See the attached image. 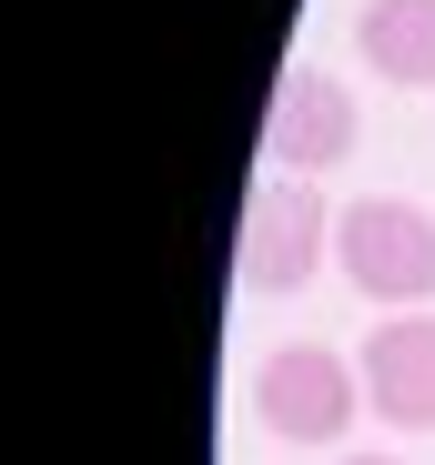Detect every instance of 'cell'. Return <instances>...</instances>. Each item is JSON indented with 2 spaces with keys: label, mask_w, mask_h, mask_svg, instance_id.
Masks as SVG:
<instances>
[{
  "label": "cell",
  "mask_w": 435,
  "mask_h": 465,
  "mask_svg": "<svg viewBox=\"0 0 435 465\" xmlns=\"http://www.w3.org/2000/svg\"><path fill=\"white\" fill-rule=\"evenodd\" d=\"M334 263L365 303H435V213L405 193H365L334 213Z\"/></svg>",
  "instance_id": "1"
},
{
  "label": "cell",
  "mask_w": 435,
  "mask_h": 465,
  "mask_svg": "<svg viewBox=\"0 0 435 465\" xmlns=\"http://www.w3.org/2000/svg\"><path fill=\"white\" fill-rule=\"evenodd\" d=\"M253 415L283 445H334L354 415H365V374H354L334 344H273L253 364Z\"/></svg>",
  "instance_id": "2"
},
{
  "label": "cell",
  "mask_w": 435,
  "mask_h": 465,
  "mask_svg": "<svg viewBox=\"0 0 435 465\" xmlns=\"http://www.w3.org/2000/svg\"><path fill=\"white\" fill-rule=\"evenodd\" d=\"M324 243H334V213L314 203V183H304V173H263L253 203H243V253H233V273H243V293H294V283H314Z\"/></svg>",
  "instance_id": "3"
},
{
  "label": "cell",
  "mask_w": 435,
  "mask_h": 465,
  "mask_svg": "<svg viewBox=\"0 0 435 465\" xmlns=\"http://www.w3.org/2000/svg\"><path fill=\"white\" fill-rule=\"evenodd\" d=\"M354 152V92L334 71H283L273 92V122H263V173H334Z\"/></svg>",
  "instance_id": "4"
},
{
  "label": "cell",
  "mask_w": 435,
  "mask_h": 465,
  "mask_svg": "<svg viewBox=\"0 0 435 465\" xmlns=\"http://www.w3.org/2000/svg\"><path fill=\"white\" fill-rule=\"evenodd\" d=\"M354 374L395 435H435V314H385L354 354Z\"/></svg>",
  "instance_id": "5"
},
{
  "label": "cell",
  "mask_w": 435,
  "mask_h": 465,
  "mask_svg": "<svg viewBox=\"0 0 435 465\" xmlns=\"http://www.w3.org/2000/svg\"><path fill=\"white\" fill-rule=\"evenodd\" d=\"M354 51H365L375 82L435 92V0H365L354 11Z\"/></svg>",
  "instance_id": "6"
},
{
  "label": "cell",
  "mask_w": 435,
  "mask_h": 465,
  "mask_svg": "<svg viewBox=\"0 0 435 465\" xmlns=\"http://www.w3.org/2000/svg\"><path fill=\"white\" fill-rule=\"evenodd\" d=\"M344 465H395V455H344Z\"/></svg>",
  "instance_id": "7"
}]
</instances>
